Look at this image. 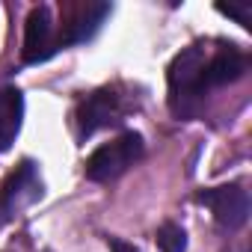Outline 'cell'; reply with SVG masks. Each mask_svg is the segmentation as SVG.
Here are the masks:
<instances>
[{
  "label": "cell",
  "instance_id": "1",
  "mask_svg": "<svg viewBox=\"0 0 252 252\" xmlns=\"http://www.w3.org/2000/svg\"><path fill=\"white\" fill-rule=\"evenodd\" d=\"M205 63H208V48L205 45H190L184 48L166 71L169 83V110L178 119H190L202 110L205 104Z\"/></svg>",
  "mask_w": 252,
  "mask_h": 252
},
{
  "label": "cell",
  "instance_id": "2",
  "mask_svg": "<svg viewBox=\"0 0 252 252\" xmlns=\"http://www.w3.org/2000/svg\"><path fill=\"white\" fill-rule=\"evenodd\" d=\"M131 110L128 95H122L116 86H104L89 92L86 98H80L77 110H74V125H77V137L86 140L101 128H113V125H122L125 116Z\"/></svg>",
  "mask_w": 252,
  "mask_h": 252
},
{
  "label": "cell",
  "instance_id": "3",
  "mask_svg": "<svg viewBox=\"0 0 252 252\" xmlns=\"http://www.w3.org/2000/svg\"><path fill=\"white\" fill-rule=\"evenodd\" d=\"M146 152V143L137 131H125L122 137H116L113 143H104L101 149H95L86 160V178L89 181H98V184H107L119 175H125Z\"/></svg>",
  "mask_w": 252,
  "mask_h": 252
},
{
  "label": "cell",
  "instance_id": "4",
  "mask_svg": "<svg viewBox=\"0 0 252 252\" xmlns=\"http://www.w3.org/2000/svg\"><path fill=\"white\" fill-rule=\"evenodd\" d=\"M196 202L211 208V214L222 231H237L249 220V193L243 190V184H222V187L199 190Z\"/></svg>",
  "mask_w": 252,
  "mask_h": 252
},
{
  "label": "cell",
  "instance_id": "5",
  "mask_svg": "<svg viewBox=\"0 0 252 252\" xmlns=\"http://www.w3.org/2000/svg\"><path fill=\"white\" fill-rule=\"evenodd\" d=\"M107 15H110V3H89V0L68 3L63 9V24L57 30V51L89 42L101 30V24L107 21Z\"/></svg>",
  "mask_w": 252,
  "mask_h": 252
},
{
  "label": "cell",
  "instance_id": "6",
  "mask_svg": "<svg viewBox=\"0 0 252 252\" xmlns=\"http://www.w3.org/2000/svg\"><path fill=\"white\" fill-rule=\"evenodd\" d=\"M42 199V178L33 160H24L15 172L6 175V181L0 184V225L12 220L18 211Z\"/></svg>",
  "mask_w": 252,
  "mask_h": 252
},
{
  "label": "cell",
  "instance_id": "7",
  "mask_svg": "<svg viewBox=\"0 0 252 252\" xmlns=\"http://www.w3.org/2000/svg\"><path fill=\"white\" fill-rule=\"evenodd\" d=\"M57 54V24L51 15L48 3H39L30 9L27 24H24V48H21V60L27 65L45 63Z\"/></svg>",
  "mask_w": 252,
  "mask_h": 252
},
{
  "label": "cell",
  "instance_id": "8",
  "mask_svg": "<svg viewBox=\"0 0 252 252\" xmlns=\"http://www.w3.org/2000/svg\"><path fill=\"white\" fill-rule=\"evenodd\" d=\"M249 60L240 48L234 45H220L217 51H208V63H205V89H217L225 83H234L246 74Z\"/></svg>",
  "mask_w": 252,
  "mask_h": 252
},
{
  "label": "cell",
  "instance_id": "9",
  "mask_svg": "<svg viewBox=\"0 0 252 252\" xmlns=\"http://www.w3.org/2000/svg\"><path fill=\"white\" fill-rule=\"evenodd\" d=\"M21 119H24V95L15 86L0 89V152H6L18 131H21Z\"/></svg>",
  "mask_w": 252,
  "mask_h": 252
},
{
  "label": "cell",
  "instance_id": "10",
  "mask_svg": "<svg viewBox=\"0 0 252 252\" xmlns=\"http://www.w3.org/2000/svg\"><path fill=\"white\" fill-rule=\"evenodd\" d=\"M155 240H158V249H160V252H184V249H187V234H184V228L175 225V222H163V225L158 228Z\"/></svg>",
  "mask_w": 252,
  "mask_h": 252
},
{
  "label": "cell",
  "instance_id": "11",
  "mask_svg": "<svg viewBox=\"0 0 252 252\" xmlns=\"http://www.w3.org/2000/svg\"><path fill=\"white\" fill-rule=\"evenodd\" d=\"M217 12H222V15H228V18H234L237 24H243V27H249L252 24V3H240V6H217Z\"/></svg>",
  "mask_w": 252,
  "mask_h": 252
},
{
  "label": "cell",
  "instance_id": "12",
  "mask_svg": "<svg viewBox=\"0 0 252 252\" xmlns=\"http://www.w3.org/2000/svg\"><path fill=\"white\" fill-rule=\"evenodd\" d=\"M107 246H110V252H140L134 243H128V240H119V237H107Z\"/></svg>",
  "mask_w": 252,
  "mask_h": 252
}]
</instances>
